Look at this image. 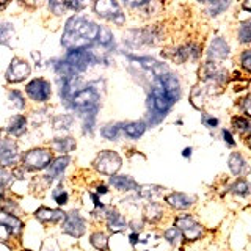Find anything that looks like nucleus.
<instances>
[{
	"label": "nucleus",
	"mask_w": 251,
	"mask_h": 251,
	"mask_svg": "<svg viewBox=\"0 0 251 251\" xmlns=\"http://www.w3.org/2000/svg\"><path fill=\"white\" fill-rule=\"evenodd\" d=\"M99 27L93 21L83 18V16H73L68 19L65 31H63L61 44L68 50L86 49L98 38Z\"/></svg>",
	"instance_id": "obj_1"
},
{
	"label": "nucleus",
	"mask_w": 251,
	"mask_h": 251,
	"mask_svg": "<svg viewBox=\"0 0 251 251\" xmlns=\"http://www.w3.org/2000/svg\"><path fill=\"white\" fill-rule=\"evenodd\" d=\"M175 104L167 93H165L159 85H155L151 90V94L148 96V108H149V121L151 124H157L163 120V116Z\"/></svg>",
	"instance_id": "obj_2"
},
{
	"label": "nucleus",
	"mask_w": 251,
	"mask_h": 251,
	"mask_svg": "<svg viewBox=\"0 0 251 251\" xmlns=\"http://www.w3.org/2000/svg\"><path fill=\"white\" fill-rule=\"evenodd\" d=\"M50 162H52V154L46 148H33L27 151L22 157L24 168H27L30 171L44 170L46 167H49Z\"/></svg>",
	"instance_id": "obj_3"
},
{
	"label": "nucleus",
	"mask_w": 251,
	"mask_h": 251,
	"mask_svg": "<svg viewBox=\"0 0 251 251\" xmlns=\"http://www.w3.org/2000/svg\"><path fill=\"white\" fill-rule=\"evenodd\" d=\"M22 227L24 223L18 217L0 209V242H8L11 237H19Z\"/></svg>",
	"instance_id": "obj_4"
},
{
	"label": "nucleus",
	"mask_w": 251,
	"mask_h": 251,
	"mask_svg": "<svg viewBox=\"0 0 251 251\" xmlns=\"http://www.w3.org/2000/svg\"><path fill=\"white\" fill-rule=\"evenodd\" d=\"M96 171L105 176H115V173L121 168V157L118 155L115 151H102L98 154V157L93 162Z\"/></svg>",
	"instance_id": "obj_5"
},
{
	"label": "nucleus",
	"mask_w": 251,
	"mask_h": 251,
	"mask_svg": "<svg viewBox=\"0 0 251 251\" xmlns=\"http://www.w3.org/2000/svg\"><path fill=\"white\" fill-rule=\"evenodd\" d=\"M71 100V107L82 110V112H94L98 110L99 104V94L94 91L93 88H85V90H78L73 94Z\"/></svg>",
	"instance_id": "obj_6"
},
{
	"label": "nucleus",
	"mask_w": 251,
	"mask_h": 251,
	"mask_svg": "<svg viewBox=\"0 0 251 251\" xmlns=\"http://www.w3.org/2000/svg\"><path fill=\"white\" fill-rule=\"evenodd\" d=\"M63 61L77 73V71L88 69V66L96 61V58H94V55L88 49H75V50H69Z\"/></svg>",
	"instance_id": "obj_7"
},
{
	"label": "nucleus",
	"mask_w": 251,
	"mask_h": 251,
	"mask_svg": "<svg viewBox=\"0 0 251 251\" xmlns=\"http://www.w3.org/2000/svg\"><path fill=\"white\" fill-rule=\"evenodd\" d=\"M65 222H63V226H61V229L65 234L71 235V237H82V235L85 234L86 231V223H85V220L83 217L78 214L77 210H73V212H69V214H65Z\"/></svg>",
	"instance_id": "obj_8"
},
{
	"label": "nucleus",
	"mask_w": 251,
	"mask_h": 251,
	"mask_svg": "<svg viewBox=\"0 0 251 251\" xmlns=\"http://www.w3.org/2000/svg\"><path fill=\"white\" fill-rule=\"evenodd\" d=\"M93 8H94V13H96L98 16H100V18L113 21L116 24H120V25L124 22V14L121 11L120 5H118L116 2L99 0V2H96V3L93 5Z\"/></svg>",
	"instance_id": "obj_9"
},
{
	"label": "nucleus",
	"mask_w": 251,
	"mask_h": 251,
	"mask_svg": "<svg viewBox=\"0 0 251 251\" xmlns=\"http://www.w3.org/2000/svg\"><path fill=\"white\" fill-rule=\"evenodd\" d=\"M175 225H176L175 226L176 229H179L180 232H182L188 240H196L202 234L201 225L190 215H184V217L176 218Z\"/></svg>",
	"instance_id": "obj_10"
},
{
	"label": "nucleus",
	"mask_w": 251,
	"mask_h": 251,
	"mask_svg": "<svg viewBox=\"0 0 251 251\" xmlns=\"http://www.w3.org/2000/svg\"><path fill=\"white\" fill-rule=\"evenodd\" d=\"M25 91H27V94L35 102H46V100H49L50 94H52L50 83L47 82V80H44V78H35V80H31L25 86Z\"/></svg>",
	"instance_id": "obj_11"
},
{
	"label": "nucleus",
	"mask_w": 251,
	"mask_h": 251,
	"mask_svg": "<svg viewBox=\"0 0 251 251\" xmlns=\"http://www.w3.org/2000/svg\"><path fill=\"white\" fill-rule=\"evenodd\" d=\"M6 80L10 83H19L30 75V66L25 60L21 58H13L10 68L6 71Z\"/></svg>",
	"instance_id": "obj_12"
},
{
	"label": "nucleus",
	"mask_w": 251,
	"mask_h": 251,
	"mask_svg": "<svg viewBox=\"0 0 251 251\" xmlns=\"http://www.w3.org/2000/svg\"><path fill=\"white\" fill-rule=\"evenodd\" d=\"M157 85L160 86V88L168 94V96L173 99V100H177L179 99V94H180V83L177 80L176 75H173L171 73H165L162 75H159V82Z\"/></svg>",
	"instance_id": "obj_13"
},
{
	"label": "nucleus",
	"mask_w": 251,
	"mask_h": 251,
	"mask_svg": "<svg viewBox=\"0 0 251 251\" xmlns=\"http://www.w3.org/2000/svg\"><path fill=\"white\" fill-rule=\"evenodd\" d=\"M19 159V151L18 146L13 140H3L0 143V163L3 167H8V165L16 163Z\"/></svg>",
	"instance_id": "obj_14"
},
{
	"label": "nucleus",
	"mask_w": 251,
	"mask_h": 251,
	"mask_svg": "<svg viewBox=\"0 0 251 251\" xmlns=\"http://www.w3.org/2000/svg\"><path fill=\"white\" fill-rule=\"evenodd\" d=\"M209 58H214V60H223L229 55V46L225 41L223 38H214L212 43L209 46Z\"/></svg>",
	"instance_id": "obj_15"
},
{
	"label": "nucleus",
	"mask_w": 251,
	"mask_h": 251,
	"mask_svg": "<svg viewBox=\"0 0 251 251\" xmlns=\"http://www.w3.org/2000/svg\"><path fill=\"white\" fill-rule=\"evenodd\" d=\"M165 201H167L168 206H171L173 209H177V210H182V209H187L190 207L192 204L195 202V198L193 196H188L185 193H171L168 195L167 198H165Z\"/></svg>",
	"instance_id": "obj_16"
},
{
	"label": "nucleus",
	"mask_w": 251,
	"mask_h": 251,
	"mask_svg": "<svg viewBox=\"0 0 251 251\" xmlns=\"http://www.w3.org/2000/svg\"><path fill=\"white\" fill-rule=\"evenodd\" d=\"M35 217L43 223H57L65 218V214L58 209H49V207H39L35 212Z\"/></svg>",
	"instance_id": "obj_17"
},
{
	"label": "nucleus",
	"mask_w": 251,
	"mask_h": 251,
	"mask_svg": "<svg viewBox=\"0 0 251 251\" xmlns=\"http://www.w3.org/2000/svg\"><path fill=\"white\" fill-rule=\"evenodd\" d=\"M107 225H108V229L112 232H121V231H126V227H127L124 217L115 209L110 210L107 214Z\"/></svg>",
	"instance_id": "obj_18"
},
{
	"label": "nucleus",
	"mask_w": 251,
	"mask_h": 251,
	"mask_svg": "<svg viewBox=\"0 0 251 251\" xmlns=\"http://www.w3.org/2000/svg\"><path fill=\"white\" fill-rule=\"evenodd\" d=\"M27 132V118L22 115H16L11 118L10 126H8V133L13 137H21Z\"/></svg>",
	"instance_id": "obj_19"
},
{
	"label": "nucleus",
	"mask_w": 251,
	"mask_h": 251,
	"mask_svg": "<svg viewBox=\"0 0 251 251\" xmlns=\"http://www.w3.org/2000/svg\"><path fill=\"white\" fill-rule=\"evenodd\" d=\"M110 184H112L115 188H118V190H123V192L135 190L138 187L137 182L130 176H112L110 177Z\"/></svg>",
	"instance_id": "obj_20"
},
{
	"label": "nucleus",
	"mask_w": 251,
	"mask_h": 251,
	"mask_svg": "<svg viewBox=\"0 0 251 251\" xmlns=\"http://www.w3.org/2000/svg\"><path fill=\"white\" fill-rule=\"evenodd\" d=\"M68 163H69V159L68 157H58L57 160H55L53 163H50V167H49V173H47V180H52L53 179H57L63 175V171L66 170L68 167Z\"/></svg>",
	"instance_id": "obj_21"
},
{
	"label": "nucleus",
	"mask_w": 251,
	"mask_h": 251,
	"mask_svg": "<svg viewBox=\"0 0 251 251\" xmlns=\"http://www.w3.org/2000/svg\"><path fill=\"white\" fill-rule=\"evenodd\" d=\"M123 130H124V133H126V135H127L129 138L137 140V138H140V137L145 133V130H146V124H145L143 121L127 123V124H124V126H123Z\"/></svg>",
	"instance_id": "obj_22"
},
{
	"label": "nucleus",
	"mask_w": 251,
	"mask_h": 251,
	"mask_svg": "<svg viewBox=\"0 0 251 251\" xmlns=\"http://www.w3.org/2000/svg\"><path fill=\"white\" fill-rule=\"evenodd\" d=\"M143 214H145L146 222H149V223H155V222H159V220L163 218V209H162L160 204L151 202V204H148V206L145 207Z\"/></svg>",
	"instance_id": "obj_23"
},
{
	"label": "nucleus",
	"mask_w": 251,
	"mask_h": 251,
	"mask_svg": "<svg viewBox=\"0 0 251 251\" xmlns=\"http://www.w3.org/2000/svg\"><path fill=\"white\" fill-rule=\"evenodd\" d=\"M52 146L55 148V151H58L61 154H68L75 149V140L73 137H63L57 138L52 141Z\"/></svg>",
	"instance_id": "obj_24"
},
{
	"label": "nucleus",
	"mask_w": 251,
	"mask_h": 251,
	"mask_svg": "<svg viewBox=\"0 0 251 251\" xmlns=\"http://www.w3.org/2000/svg\"><path fill=\"white\" fill-rule=\"evenodd\" d=\"M137 192L141 198L155 200L157 196H160L163 193V188L159 185H141V187H137Z\"/></svg>",
	"instance_id": "obj_25"
},
{
	"label": "nucleus",
	"mask_w": 251,
	"mask_h": 251,
	"mask_svg": "<svg viewBox=\"0 0 251 251\" xmlns=\"http://www.w3.org/2000/svg\"><path fill=\"white\" fill-rule=\"evenodd\" d=\"M245 167H247V162L239 152H234L229 157V168L235 176H240L242 173L245 171Z\"/></svg>",
	"instance_id": "obj_26"
},
{
	"label": "nucleus",
	"mask_w": 251,
	"mask_h": 251,
	"mask_svg": "<svg viewBox=\"0 0 251 251\" xmlns=\"http://www.w3.org/2000/svg\"><path fill=\"white\" fill-rule=\"evenodd\" d=\"M90 242H91V245L96 250H99V251H108L110 250L108 248V237L104 232H94V234H91Z\"/></svg>",
	"instance_id": "obj_27"
},
{
	"label": "nucleus",
	"mask_w": 251,
	"mask_h": 251,
	"mask_svg": "<svg viewBox=\"0 0 251 251\" xmlns=\"http://www.w3.org/2000/svg\"><path fill=\"white\" fill-rule=\"evenodd\" d=\"M73 121H74V118L71 115L57 116V118H53V129L55 130H66L73 126Z\"/></svg>",
	"instance_id": "obj_28"
},
{
	"label": "nucleus",
	"mask_w": 251,
	"mask_h": 251,
	"mask_svg": "<svg viewBox=\"0 0 251 251\" xmlns=\"http://www.w3.org/2000/svg\"><path fill=\"white\" fill-rule=\"evenodd\" d=\"M96 41L100 44V46H110L113 43V35L112 31L105 27H99V31H98V38Z\"/></svg>",
	"instance_id": "obj_29"
},
{
	"label": "nucleus",
	"mask_w": 251,
	"mask_h": 251,
	"mask_svg": "<svg viewBox=\"0 0 251 251\" xmlns=\"http://www.w3.org/2000/svg\"><path fill=\"white\" fill-rule=\"evenodd\" d=\"M102 135H104L107 140H118V137H120V126L118 124H107L102 127Z\"/></svg>",
	"instance_id": "obj_30"
},
{
	"label": "nucleus",
	"mask_w": 251,
	"mask_h": 251,
	"mask_svg": "<svg viewBox=\"0 0 251 251\" xmlns=\"http://www.w3.org/2000/svg\"><path fill=\"white\" fill-rule=\"evenodd\" d=\"M14 35V30L11 27V24H0V43L5 44L8 43Z\"/></svg>",
	"instance_id": "obj_31"
},
{
	"label": "nucleus",
	"mask_w": 251,
	"mask_h": 251,
	"mask_svg": "<svg viewBox=\"0 0 251 251\" xmlns=\"http://www.w3.org/2000/svg\"><path fill=\"white\" fill-rule=\"evenodd\" d=\"M8 98H10V102L13 104V107H16V108H24V107H25V99H24L22 93H19L18 90L10 91Z\"/></svg>",
	"instance_id": "obj_32"
},
{
	"label": "nucleus",
	"mask_w": 251,
	"mask_h": 251,
	"mask_svg": "<svg viewBox=\"0 0 251 251\" xmlns=\"http://www.w3.org/2000/svg\"><path fill=\"white\" fill-rule=\"evenodd\" d=\"M231 190H232V193H235V195H248L250 187H248V182H247L245 179H239L237 182H235V184L231 187Z\"/></svg>",
	"instance_id": "obj_33"
},
{
	"label": "nucleus",
	"mask_w": 251,
	"mask_h": 251,
	"mask_svg": "<svg viewBox=\"0 0 251 251\" xmlns=\"http://www.w3.org/2000/svg\"><path fill=\"white\" fill-rule=\"evenodd\" d=\"M232 126L237 130L240 132H245L250 129V121H248V118H243V116H234L232 118Z\"/></svg>",
	"instance_id": "obj_34"
},
{
	"label": "nucleus",
	"mask_w": 251,
	"mask_h": 251,
	"mask_svg": "<svg viewBox=\"0 0 251 251\" xmlns=\"http://www.w3.org/2000/svg\"><path fill=\"white\" fill-rule=\"evenodd\" d=\"M11 180H13V173L5 167H0V188H5Z\"/></svg>",
	"instance_id": "obj_35"
},
{
	"label": "nucleus",
	"mask_w": 251,
	"mask_h": 251,
	"mask_svg": "<svg viewBox=\"0 0 251 251\" xmlns=\"http://www.w3.org/2000/svg\"><path fill=\"white\" fill-rule=\"evenodd\" d=\"M227 6H229V2H214V3H209L207 13L210 16H217V14L222 13L223 10H226Z\"/></svg>",
	"instance_id": "obj_36"
},
{
	"label": "nucleus",
	"mask_w": 251,
	"mask_h": 251,
	"mask_svg": "<svg viewBox=\"0 0 251 251\" xmlns=\"http://www.w3.org/2000/svg\"><path fill=\"white\" fill-rule=\"evenodd\" d=\"M165 239H167L171 245H176L180 240V231L176 229V227H170L168 231H165Z\"/></svg>",
	"instance_id": "obj_37"
},
{
	"label": "nucleus",
	"mask_w": 251,
	"mask_h": 251,
	"mask_svg": "<svg viewBox=\"0 0 251 251\" xmlns=\"http://www.w3.org/2000/svg\"><path fill=\"white\" fill-rule=\"evenodd\" d=\"M239 38H240L242 43H250V39H251V25H250V22L242 24V27L239 30Z\"/></svg>",
	"instance_id": "obj_38"
},
{
	"label": "nucleus",
	"mask_w": 251,
	"mask_h": 251,
	"mask_svg": "<svg viewBox=\"0 0 251 251\" xmlns=\"http://www.w3.org/2000/svg\"><path fill=\"white\" fill-rule=\"evenodd\" d=\"M49 8L52 10V13H55L57 16L65 14V11L68 10L65 2H50V3H49Z\"/></svg>",
	"instance_id": "obj_39"
},
{
	"label": "nucleus",
	"mask_w": 251,
	"mask_h": 251,
	"mask_svg": "<svg viewBox=\"0 0 251 251\" xmlns=\"http://www.w3.org/2000/svg\"><path fill=\"white\" fill-rule=\"evenodd\" d=\"M53 200L57 201L58 204H66L68 202V193L63 190L61 187H58L57 190H53Z\"/></svg>",
	"instance_id": "obj_40"
},
{
	"label": "nucleus",
	"mask_w": 251,
	"mask_h": 251,
	"mask_svg": "<svg viewBox=\"0 0 251 251\" xmlns=\"http://www.w3.org/2000/svg\"><path fill=\"white\" fill-rule=\"evenodd\" d=\"M250 58H251V52L250 50H245V52L242 53V66L245 68L247 71L251 69V61H250Z\"/></svg>",
	"instance_id": "obj_41"
},
{
	"label": "nucleus",
	"mask_w": 251,
	"mask_h": 251,
	"mask_svg": "<svg viewBox=\"0 0 251 251\" xmlns=\"http://www.w3.org/2000/svg\"><path fill=\"white\" fill-rule=\"evenodd\" d=\"M202 123L206 124L207 127H210V129H214V127H217V126H218V120H217V118H212V116H207V115L202 116Z\"/></svg>",
	"instance_id": "obj_42"
},
{
	"label": "nucleus",
	"mask_w": 251,
	"mask_h": 251,
	"mask_svg": "<svg viewBox=\"0 0 251 251\" xmlns=\"http://www.w3.org/2000/svg\"><path fill=\"white\" fill-rule=\"evenodd\" d=\"M65 3H66V8H71V10H74V11H80L82 8L85 6L80 2H65Z\"/></svg>",
	"instance_id": "obj_43"
},
{
	"label": "nucleus",
	"mask_w": 251,
	"mask_h": 251,
	"mask_svg": "<svg viewBox=\"0 0 251 251\" xmlns=\"http://www.w3.org/2000/svg\"><path fill=\"white\" fill-rule=\"evenodd\" d=\"M223 140L226 141L229 146H235V141L232 140V135H231V132H227V130H223Z\"/></svg>",
	"instance_id": "obj_44"
},
{
	"label": "nucleus",
	"mask_w": 251,
	"mask_h": 251,
	"mask_svg": "<svg viewBox=\"0 0 251 251\" xmlns=\"http://www.w3.org/2000/svg\"><path fill=\"white\" fill-rule=\"evenodd\" d=\"M248 102H250V98H245V99H243V110H245V115H250Z\"/></svg>",
	"instance_id": "obj_45"
},
{
	"label": "nucleus",
	"mask_w": 251,
	"mask_h": 251,
	"mask_svg": "<svg viewBox=\"0 0 251 251\" xmlns=\"http://www.w3.org/2000/svg\"><path fill=\"white\" fill-rule=\"evenodd\" d=\"M190 155H192V148L184 149V157H190Z\"/></svg>",
	"instance_id": "obj_46"
},
{
	"label": "nucleus",
	"mask_w": 251,
	"mask_h": 251,
	"mask_svg": "<svg viewBox=\"0 0 251 251\" xmlns=\"http://www.w3.org/2000/svg\"><path fill=\"white\" fill-rule=\"evenodd\" d=\"M250 5H251V3H250V2H247L245 5H243V8H245V10H250Z\"/></svg>",
	"instance_id": "obj_47"
},
{
	"label": "nucleus",
	"mask_w": 251,
	"mask_h": 251,
	"mask_svg": "<svg viewBox=\"0 0 251 251\" xmlns=\"http://www.w3.org/2000/svg\"><path fill=\"white\" fill-rule=\"evenodd\" d=\"M0 138H2V130H0Z\"/></svg>",
	"instance_id": "obj_48"
},
{
	"label": "nucleus",
	"mask_w": 251,
	"mask_h": 251,
	"mask_svg": "<svg viewBox=\"0 0 251 251\" xmlns=\"http://www.w3.org/2000/svg\"><path fill=\"white\" fill-rule=\"evenodd\" d=\"M0 6H5V3H0Z\"/></svg>",
	"instance_id": "obj_49"
},
{
	"label": "nucleus",
	"mask_w": 251,
	"mask_h": 251,
	"mask_svg": "<svg viewBox=\"0 0 251 251\" xmlns=\"http://www.w3.org/2000/svg\"><path fill=\"white\" fill-rule=\"evenodd\" d=\"M24 251H30V250H24Z\"/></svg>",
	"instance_id": "obj_50"
}]
</instances>
